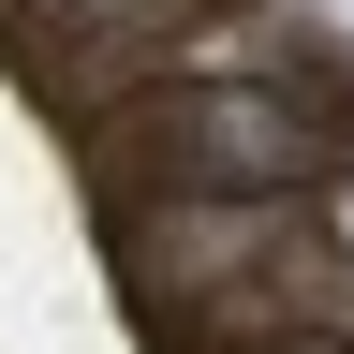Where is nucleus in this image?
Wrapping results in <instances>:
<instances>
[{
    "label": "nucleus",
    "mask_w": 354,
    "mask_h": 354,
    "mask_svg": "<svg viewBox=\"0 0 354 354\" xmlns=\"http://www.w3.org/2000/svg\"><path fill=\"white\" fill-rule=\"evenodd\" d=\"M0 354H354L325 0H0Z\"/></svg>",
    "instance_id": "obj_1"
}]
</instances>
